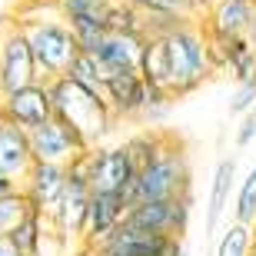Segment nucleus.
Here are the masks:
<instances>
[{
  "mask_svg": "<svg viewBox=\"0 0 256 256\" xmlns=\"http://www.w3.org/2000/svg\"><path fill=\"white\" fill-rule=\"evenodd\" d=\"M160 40H163V50H166V64H170V94L173 96L193 94L213 74L206 27L193 17H183Z\"/></svg>",
  "mask_w": 256,
  "mask_h": 256,
  "instance_id": "1",
  "label": "nucleus"
},
{
  "mask_svg": "<svg viewBox=\"0 0 256 256\" xmlns=\"http://www.w3.org/2000/svg\"><path fill=\"white\" fill-rule=\"evenodd\" d=\"M47 84H50V96H54V114L64 116L66 124H74L84 133V140L90 146H96L114 126V114H110L104 94L76 84L74 76H66V74L54 76Z\"/></svg>",
  "mask_w": 256,
  "mask_h": 256,
  "instance_id": "2",
  "label": "nucleus"
},
{
  "mask_svg": "<svg viewBox=\"0 0 256 256\" xmlns=\"http://www.w3.org/2000/svg\"><path fill=\"white\" fill-rule=\"evenodd\" d=\"M17 24L27 34V44L34 50V64H37L40 80H54L66 74V66L74 64L80 54L74 27L66 24L60 14H44V17H17Z\"/></svg>",
  "mask_w": 256,
  "mask_h": 256,
  "instance_id": "3",
  "label": "nucleus"
},
{
  "mask_svg": "<svg viewBox=\"0 0 256 256\" xmlns=\"http://www.w3.org/2000/svg\"><path fill=\"white\" fill-rule=\"evenodd\" d=\"M180 193H193L190 186V160L176 140H163L150 160L143 163L136 176H133V186L126 193L130 203H140V200H160V196H180Z\"/></svg>",
  "mask_w": 256,
  "mask_h": 256,
  "instance_id": "4",
  "label": "nucleus"
},
{
  "mask_svg": "<svg viewBox=\"0 0 256 256\" xmlns=\"http://www.w3.org/2000/svg\"><path fill=\"white\" fill-rule=\"evenodd\" d=\"M180 253H183L180 236L136 226L130 220H120L106 236L86 246V256H180Z\"/></svg>",
  "mask_w": 256,
  "mask_h": 256,
  "instance_id": "5",
  "label": "nucleus"
},
{
  "mask_svg": "<svg viewBox=\"0 0 256 256\" xmlns=\"http://www.w3.org/2000/svg\"><path fill=\"white\" fill-rule=\"evenodd\" d=\"M86 206H90V183H86L84 170V153L76 160L66 163V186L60 193L57 206L50 210V230L57 243H70V240H84V223H86Z\"/></svg>",
  "mask_w": 256,
  "mask_h": 256,
  "instance_id": "6",
  "label": "nucleus"
},
{
  "mask_svg": "<svg viewBox=\"0 0 256 256\" xmlns=\"http://www.w3.org/2000/svg\"><path fill=\"white\" fill-rule=\"evenodd\" d=\"M84 170H86V183L90 190L96 193H130L133 176H136V166H133L126 146H90L84 153ZM130 203V200H126Z\"/></svg>",
  "mask_w": 256,
  "mask_h": 256,
  "instance_id": "7",
  "label": "nucleus"
},
{
  "mask_svg": "<svg viewBox=\"0 0 256 256\" xmlns=\"http://www.w3.org/2000/svg\"><path fill=\"white\" fill-rule=\"evenodd\" d=\"M27 136H30L34 160H47V163H70V160H76L80 153L90 150V143L84 140V133L57 114L47 116L44 124L30 126Z\"/></svg>",
  "mask_w": 256,
  "mask_h": 256,
  "instance_id": "8",
  "label": "nucleus"
},
{
  "mask_svg": "<svg viewBox=\"0 0 256 256\" xmlns=\"http://www.w3.org/2000/svg\"><path fill=\"white\" fill-rule=\"evenodd\" d=\"M190 213H193V193H180V196H160V200L130 203L124 220H130L136 226L156 230V233H170V236L183 240V233L190 226Z\"/></svg>",
  "mask_w": 256,
  "mask_h": 256,
  "instance_id": "9",
  "label": "nucleus"
},
{
  "mask_svg": "<svg viewBox=\"0 0 256 256\" xmlns=\"http://www.w3.org/2000/svg\"><path fill=\"white\" fill-rule=\"evenodd\" d=\"M40 80L34 50L27 44V34L17 20H10L0 27V94H10L17 86H27Z\"/></svg>",
  "mask_w": 256,
  "mask_h": 256,
  "instance_id": "10",
  "label": "nucleus"
},
{
  "mask_svg": "<svg viewBox=\"0 0 256 256\" xmlns=\"http://www.w3.org/2000/svg\"><path fill=\"white\" fill-rule=\"evenodd\" d=\"M0 110L7 116L10 124L30 126L44 124L47 116H54V96H50V84L47 80H34L27 86H17V90H10V94H0Z\"/></svg>",
  "mask_w": 256,
  "mask_h": 256,
  "instance_id": "11",
  "label": "nucleus"
},
{
  "mask_svg": "<svg viewBox=\"0 0 256 256\" xmlns=\"http://www.w3.org/2000/svg\"><path fill=\"white\" fill-rule=\"evenodd\" d=\"M64 186H66V163H47V160H34L20 180V190L27 193L30 206L44 216H50V210L57 206Z\"/></svg>",
  "mask_w": 256,
  "mask_h": 256,
  "instance_id": "12",
  "label": "nucleus"
},
{
  "mask_svg": "<svg viewBox=\"0 0 256 256\" xmlns=\"http://www.w3.org/2000/svg\"><path fill=\"white\" fill-rule=\"evenodd\" d=\"M100 94L114 120H136L143 114V100H146V80L140 76V70H116L104 80Z\"/></svg>",
  "mask_w": 256,
  "mask_h": 256,
  "instance_id": "13",
  "label": "nucleus"
},
{
  "mask_svg": "<svg viewBox=\"0 0 256 256\" xmlns=\"http://www.w3.org/2000/svg\"><path fill=\"white\" fill-rule=\"evenodd\" d=\"M94 57L106 66V74H116V70H140V57H143V34L106 30L104 40L96 44Z\"/></svg>",
  "mask_w": 256,
  "mask_h": 256,
  "instance_id": "14",
  "label": "nucleus"
},
{
  "mask_svg": "<svg viewBox=\"0 0 256 256\" xmlns=\"http://www.w3.org/2000/svg\"><path fill=\"white\" fill-rule=\"evenodd\" d=\"M126 196L124 193H96L90 190V206H86V223H84V243H96L100 236H106L110 230L124 220L126 213Z\"/></svg>",
  "mask_w": 256,
  "mask_h": 256,
  "instance_id": "15",
  "label": "nucleus"
},
{
  "mask_svg": "<svg viewBox=\"0 0 256 256\" xmlns=\"http://www.w3.org/2000/svg\"><path fill=\"white\" fill-rule=\"evenodd\" d=\"M34 153H30V136L24 126L10 124L7 116H0V173L10 180H24V173L30 170Z\"/></svg>",
  "mask_w": 256,
  "mask_h": 256,
  "instance_id": "16",
  "label": "nucleus"
},
{
  "mask_svg": "<svg viewBox=\"0 0 256 256\" xmlns=\"http://www.w3.org/2000/svg\"><path fill=\"white\" fill-rule=\"evenodd\" d=\"M233 180H236V160H220L216 170H213V186H210V206H206V236L216 233L220 220H223V210H226L230 190H233Z\"/></svg>",
  "mask_w": 256,
  "mask_h": 256,
  "instance_id": "17",
  "label": "nucleus"
},
{
  "mask_svg": "<svg viewBox=\"0 0 256 256\" xmlns=\"http://www.w3.org/2000/svg\"><path fill=\"white\" fill-rule=\"evenodd\" d=\"M114 0H57V14L74 30L80 27H106V14Z\"/></svg>",
  "mask_w": 256,
  "mask_h": 256,
  "instance_id": "18",
  "label": "nucleus"
},
{
  "mask_svg": "<svg viewBox=\"0 0 256 256\" xmlns=\"http://www.w3.org/2000/svg\"><path fill=\"white\" fill-rule=\"evenodd\" d=\"M140 76L146 86H160L170 90V64H166V50L160 37H143V57H140ZM176 100V96H173Z\"/></svg>",
  "mask_w": 256,
  "mask_h": 256,
  "instance_id": "19",
  "label": "nucleus"
},
{
  "mask_svg": "<svg viewBox=\"0 0 256 256\" xmlns=\"http://www.w3.org/2000/svg\"><path fill=\"white\" fill-rule=\"evenodd\" d=\"M66 76H74L76 84L90 86V90H104V80L110 74H106V66L100 64L94 54H84V50H80V54L74 57V64L66 66Z\"/></svg>",
  "mask_w": 256,
  "mask_h": 256,
  "instance_id": "20",
  "label": "nucleus"
},
{
  "mask_svg": "<svg viewBox=\"0 0 256 256\" xmlns=\"http://www.w3.org/2000/svg\"><path fill=\"white\" fill-rule=\"evenodd\" d=\"M253 253V223H230L216 243V256H250Z\"/></svg>",
  "mask_w": 256,
  "mask_h": 256,
  "instance_id": "21",
  "label": "nucleus"
},
{
  "mask_svg": "<svg viewBox=\"0 0 256 256\" xmlns=\"http://www.w3.org/2000/svg\"><path fill=\"white\" fill-rule=\"evenodd\" d=\"M30 210H34V206H30L27 193L20 190V183H17V186H14L10 193H4V196H0V233L7 236V233L17 226L24 216H27Z\"/></svg>",
  "mask_w": 256,
  "mask_h": 256,
  "instance_id": "22",
  "label": "nucleus"
},
{
  "mask_svg": "<svg viewBox=\"0 0 256 256\" xmlns=\"http://www.w3.org/2000/svg\"><path fill=\"white\" fill-rule=\"evenodd\" d=\"M106 30H124V34H140L143 30V14L124 0H114V7L106 14Z\"/></svg>",
  "mask_w": 256,
  "mask_h": 256,
  "instance_id": "23",
  "label": "nucleus"
},
{
  "mask_svg": "<svg viewBox=\"0 0 256 256\" xmlns=\"http://www.w3.org/2000/svg\"><path fill=\"white\" fill-rule=\"evenodd\" d=\"M124 146H126V153H130L133 166L140 170L143 163H146V160L153 156V153H156V146H160V133H153V130H146V133H136V136H130V140H126Z\"/></svg>",
  "mask_w": 256,
  "mask_h": 256,
  "instance_id": "24",
  "label": "nucleus"
},
{
  "mask_svg": "<svg viewBox=\"0 0 256 256\" xmlns=\"http://www.w3.org/2000/svg\"><path fill=\"white\" fill-rule=\"evenodd\" d=\"M236 220H240V223H253V220H256V166L246 173V180L240 183V193H236Z\"/></svg>",
  "mask_w": 256,
  "mask_h": 256,
  "instance_id": "25",
  "label": "nucleus"
},
{
  "mask_svg": "<svg viewBox=\"0 0 256 256\" xmlns=\"http://www.w3.org/2000/svg\"><path fill=\"white\" fill-rule=\"evenodd\" d=\"M250 106H256V80H243L236 86V96L230 100V114H246Z\"/></svg>",
  "mask_w": 256,
  "mask_h": 256,
  "instance_id": "26",
  "label": "nucleus"
},
{
  "mask_svg": "<svg viewBox=\"0 0 256 256\" xmlns=\"http://www.w3.org/2000/svg\"><path fill=\"white\" fill-rule=\"evenodd\" d=\"M253 140H256V106H250L246 114H243V124H240V130H236V146L243 150V146H250Z\"/></svg>",
  "mask_w": 256,
  "mask_h": 256,
  "instance_id": "27",
  "label": "nucleus"
},
{
  "mask_svg": "<svg viewBox=\"0 0 256 256\" xmlns=\"http://www.w3.org/2000/svg\"><path fill=\"white\" fill-rule=\"evenodd\" d=\"M0 256H24V253H20V250L14 246L7 236H0Z\"/></svg>",
  "mask_w": 256,
  "mask_h": 256,
  "instance_id": "28",
  "label": "nucleus"
},
{
  "mask_svg": "<svg viewBox=\"0 0 256 256\" xmlns=\"http://www.w3.org/2000/svg\"><path fill=\"white\" fill-rule=\"evenodd\" d=\"M14 186H17V180H10V176H4V173H0V196H4V193H10Z\"/></svg>",
  "mask_w": 256,
  "mask_h": 256,
  "instance_id": "29",
  "label": "nucleus"
},
{
  "mask_svg": "<svg viewBox=\"0 0 256 256\" xmlns=\"http://www.w3.org/2000/svg\"><path fill=\"white\" fill-rule=\"evenodd\" d=\"M253 246H256V220H253Z\"/></svg>",
  "mask_w": 256,
  "mask_h": 256,
  "instance_id": "30",
  "label": "nucleus"
},
{
  "mask_svg": "<svg viewBox=\"0 0 256 256\" xmlns=\"http://www.w3.org/2000/svg\"><path fill=\"white\" fill-rule=\"evenodd\" d=\"M243 4H253V7H256V0H243Z\"/></svg>",
  "mask_w": 256,
  "mask_h": 256,
  "instance_id": "31",
  "label": "nucleus"
},
{
  "mask_svg": "<svg viewBox=\"0 0 256 256\" xmlns=\"http://www.w3.org/2000/svg\"><path fill=\"white\" fill-rule=\"evenodd\" d=\"M250 256H256V250H253V253H250Z\"/></svg>",
  "mask_w": 256,
  "mask_h": 256,
  "instance_id": "32",
  "label": "nucleus"
},
{
  "mask_svg": "<svg viewBox=\"0 0 256 256\" xmlns=\"http://www.w3.org/2000/svg\"><path fill=\"white\" fill-rule=\"evenodd\" d=\"M0 116H4V110H0Z\"/></svg>",
  "mask_w": 256,
  "mask_h": 256,
  "instance_id": "33",
  "label": "nucleus"
},
{
  "mask_svg": "<svg viewBox=\"0 0 256 256\" xmlns=\"http://www.w3.org/2000/svg\"><path fill=\"white\" fill-rule=\"evenodd\" d=\"M180 256H186V253H180Z\"/></svg>",
  "mask_w": 256,
  "mask_h": 256,
  "instance_id": "34",
  "label": "nucleus"
},
{
  "mask_svg": "<svg viewBox=\"0 0 256 256\" xmlns=\"http://www.w3.org/2000/svg\"><path fill=\"white\" fill-rule=\"evenodd\" d=\"M210 4H213V0H210Z\"/></svg>",
  "mask_w": 256,
  "mask_h": 256,
  "instance_id": "35",
  "label": "nucleus"
},
{
  "mask_svg": "<svg viewBox=\"0 0 256 256\" xmlns=\"http://www.w3.org/2000/svg\"><path fill=\"white\" fill-rule=\"evenodd\" d=\"M0 236H4V233H0Z\"/></svg>",
  "mask_w": 256,
  "mask_h": 256,
  "instance_id": "36",
  "label": "nucleus"
}]
</instances>
